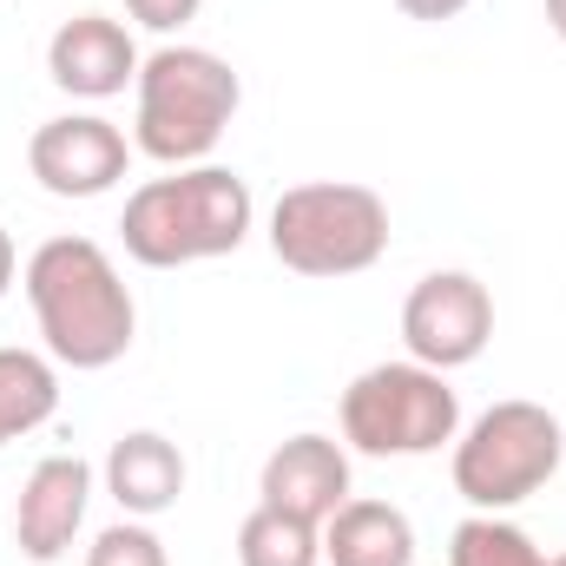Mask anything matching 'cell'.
Segmentation results:
<instances>
[{"label":"cell","instance_id":"6da1fadb","mask_svg":"<svg viewBox=\"0 0 566 566\" xmlns=\"http://www.w3.org/2000/svg\"><path fill=\"white\" fill-rule=\"evenodd\" d=\"M27 303L33 323L46 336V356L66 369H113L133 336H139V310L133 290L119 277V264L106 258V244L93 238H46L27 258Z\"/></svg>","mask_w":566,"mask_h":566},{"label":"cell","instance_id":"7a4b0ae2","mask_svg":"<svg viewBox=\"0 0 566 566\" xmlns=\"http://www.w3.org/2000/svg\"><path fill=\"white\" fill-rule=\"evenodd\" d=\"M251 185L231 165H185L171 178H145L126 198L119 238L145 271H185L205 258H231L251 238Z\"/></svg>","mask_w":566,"mask_h":566},{"label":"cell","instance_id":"3957f363","mask_svg":"<svg viewBox=\"0 0 566 566\" xmlns=\"http://www.w3.org/2000/svg\"><path fill=\"white\" fill-rule=\"evenodd\" d=\"M133 93H139L133 151L171 165V171L205 165L218 151V139L231 133L238 106H244V80L211 46H158V53H145Z\"/></svg>","mask_w":566,"mask_h":566},{"label":"cell","instance_id":"277c9868","mask_svg":"<svg viewBox=\"0 0 566 566\" xmlns=\"http://www.w3.org/2000/svg\"><path fill=\"white\" fill-rule=\"evenodd\" d=\"M389 251V205L369 185L316 178L271 205V258L296 277H363Z\"/></svg>","mask_w":566,"mask_h":566},{"label":"cell","instance_id":"5b68a950","mask_svg":"<svg viewBox=\"0 0 566 566\" xmlns=\"http://www.w3.org/2000/svg\"><path fill=\"white\" fill-rule=\"evenodd\" d=\"M566 461V428L541 402H494L454 434V494L474 514H507L534 501Z\"/></svg>","mask_w":566,"mask_h":566},{"label":"cell","instance_id":"8992f818","mask_svg":"<svg viewBox=\"0 0 566 566\" xmlns=\"http://www.w3.org/2000/svg\"><path fill=\"white\" fill-rule=\"evenodd\" d=\"M343 448L376 461H416L461 434V396L428 363H376L343 389Z\"/></svg>","mask_w":566,"mask_h":566},{"label":"cell","instance_id":"52a82bcc","mask_svg":"<svg viewBox=\"0 0 566 566\" xmlns=\"http://www.w3.org/2000/svg\"><path fill=\"white\" fill-rule=\"evenodd\" d=\"M402 343L428 369H468L494 343V296L468 271H428L402 303Z\"/></svg>","mask_w":566,"mask_h":566},{"label":"cell","instance_id":"ba28073f","mask_svg":"<svg viewBox=\"0 0 566 566\" xmlns=\"http://www.w3.org/2000/svg\"><path fill=\"white\" fill-rule=\"evenodd\" d=\"M133 165V139L99 113H60L27 139V171L53 198H106Z\"/></svg>","mask_w":566,"mask_h":566},{"label":"cell","instance_id":"9c48e42d","mask_svg":"<svg viewBox=\"0 0 566 566\" xmlns=\"http://www.w3.org/2000/svg\"><path fill=\"white\" fill-rule=\"evenodd\" d=\"M46 80L73 99H119L139 80V46L113 13H73L46 40Z\"/></svg>","mask_w":566,"mask_h":566},{"label":"cell","instance_id":"30bf717a","mask_svg":"<svg viewBox=\"0 0 566 566\" xmlns=\"http://www.w3.org/2000/svg\"><path fill=\"white\" fill-rule=\"evenodd\" d=\"M86 501H93V468H86L80 454H46V461L27 474V488H20L13 547H20L27 560L53 566L73 547V534L86 527Z\"/></svg>","mask_w":566,"mask_h":566},{"label":"cell","instance_id":"8fae6325","mask_svg":"<svg viewBox=\"0 0 566 566\" xmlns=\"http://www.w3.org/2000/svg\"><path fill=\"white\" fill-rule=\"evenodd\" d=\"M258 507H277L290 521L323 527L343 501H349V448L329 434H290L258 474Z\"/></svg>","mask_w":566,"mask_h":566},{"label":"cell","instance_id":"7c38bea8","mask_svg":"<svg viewBox=\"0 0 566 566\" xmlns=\"http://www.w3.org/2000/svg\"><path fill=\"white\" fill-rule=\"evenodd\" d=\"M106 494H113L119 514H133V521L171 514L178 494H185V454H178V441H165L158 428L119 434L113 454H106Z\"/></svg>","mask_w":566,"mask_h":566},{"label":"cell","instance_id":"4fadbf2b","mask_svg":"<svg viewBox=\"0 0 566 566\" xmlns=\"http://www.w3.org/2000/svg\"><path fill=\"white\" fill-rule=\"evenodd\" d=\"M323 560L329 566H416V527L396 501H343L323 521Z\"/></svg>","mask_w":566,"mask_h":566},{"label":"cell","instance_id":"5bb4252c","mask_svg":"<svg viewBox=\"0 0 566 566\" xmlns=\"http://www.w3.org/2000/svg\"><path fill=\"white\" fill-rule=\"evenodd\" d=\"M60 409V369L40 349H0V448L53 422Z\"/></svg>","mask_w":566,"mask_h":566},{"label":"cell","instance_id":"9a60e30c","mask_svg":"<svg viewBox=\"0 0 566 566\" xmlns=\"http://www.w3.org/2000/svg\"><path fill=\"white\" fill-rule=\"evenodd\" d=\"M238 566H323V527L290 521L277 507H251L238 527Z\"/></svg>","mask_w":566,"mask_h":566},{"label":"cell","instance_id":"2e32d148","mask_svg":"<svg viewBox=\"0 0 566 566\" xmlns=\"http://www.w3.org/2000/svg\"><path fill=\"white\" fill-rule=\"evenodd\" d=\"M448 566H547L527 527L501 521V514H468L448 541Z\"/></svg>","mask_w":566,"mask_h":566},{"label":"cell","instance_id":"e0dca14e","mask_svg":"<svg viewBox=\"0 0 566 566\" xmlns=\"http://www.w3.org/2000/svg\"><path fill=\"white\" fill-rule=\"evenodd\" d=\"M86 566H171L165 560V541L145 527V521H113V527H99L93 534V547H86Z\"/></svg>","mask_w":566,"mask_h":566},{"label":"cell","instance_id":"ac0fdd59","mask_svg":"<svg viewBox=\"0 0 566 566\" xmlns=\"http://www.w3.org/2000/svg\"><path fill=\"white\" fill-rule=\"evenodd\" d=\"M198 7H205V0H126V13H133L139 27H151V33H178V27H191Z\"/></svg>","mask_w":566,"mask_h":566},{"label":"cell","instance_id":"d6986e66","mask_svg":"<svg viewBox=\"0 0 566 566\" xmlns=\"http://www.w3.org/2000/svg\"><path fill=\"white\" fill-rule=\"evenodd\" d=\"M409 20H454V13H468L474 0H396Z\"/></svg>","mask_w":566,"mask_h":566},{"label":"cell","instance_id":"ffe728a7","mask_svg":"<svg viewBox=\"0 0 566 566\" xmlns=\"http://www.w3.org/2000/svg\"><path fill=\"white\" fill-rule=\"evenodd\" d=\"M13 277H20V251H13V238H7V224H0V296L13 290Z\"/></svg>","mask_w":566,"mask_h":566},{"label":"cell","instance_id":"44dd1931","mask_svg":"<svg viewBox=\"0 0 566 566\" xmlns=\"http://www.w3.org/2000/svg\"><path fill=\"white\" fill-rule=\"evenodd\" d=\"M547 27L566 40V0H547Z\"/></svg>","mask_w":566,"mask_h":566},{"label":"cell","instance_id":"7402d4cb","mask_svg":"<svg viewBox=\"0 0 566 566\" xmlns=\"http://www.w3.org/2000/svg\"><path fill=\"white\" fill-rule=\"evenodd\" d=\"M547 566H566V554H554V560H547Z\"/></svg>","mask_w":566,"mask_h":566}]
</instances>
